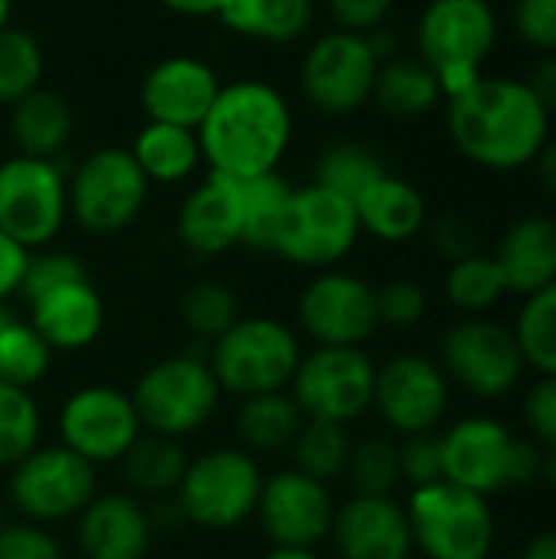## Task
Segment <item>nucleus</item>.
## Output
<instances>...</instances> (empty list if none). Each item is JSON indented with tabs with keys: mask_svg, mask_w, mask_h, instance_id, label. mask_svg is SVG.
<instances>
[{
	"mask_svg": "<svg viewBox=\"0 0 556 559\" xmlns=\"http://www.w3.org/2000/svg\"><path fill=\"white\" fill-rule=\"evenodd\" d=\"M452 144L485 170H521L534 164L551 138V115L528 82L508 75H482L469 92L446 102Z\"/></svg>",
	"mask_w": 556,
	"mask_h": 559,
	"instance_id": "f257e3e1",
	"label": "nucleus"
},
{
	"mask_svg": "<svg viewBox=\"0 0 556 559\" xmlns=\"http://www.w3.org/2000/svg\"><path fill=\"white\" fill-rule=\"evenodd\" d=\"M197 138L210 174L249 180L279 167L292 141V111L282 92L246 79L220 88Z\"/></svg>",
	"mask_w": 556,
	"mask_h": 559,
	"instance_id": "f03ea898",
	"label": "nucleus"
},
{
	"mask_svg": "<svg viewBox=\"0 0 556 559\" xmlns=\"http://www.w3.org/2000/svg\"><path fill=\"white\" fill-rule=\"evenodd\" d=\"M498 43V16L488 0H429L416 46L419 59L436 72L442 102L469 92L485 75V59Z\"/></svg>",
	"mask_w": 556,
	"mask_h": 559,
	"instance_id": "7ed1b4c3",
	"label": "nucleus"
},
{
	"mask_svg": "<svg viewBox=\"0 0 556 559\" xmlns=\"http://www.w3.org/2000/svg\"><path fill=\"white\" fill-rule=\"evenodd\" d=\"M298 360V337L275 318H239L223 337L213 341L206 357L220 390L239 400L288 390Z\"/></svg>",
	"mask_w": 556,
	"mask_h": 559,
	"instance_id": "20e7f679",
	"label": "nucleus"
},
{
	"mask_svg": "<svg viewBox=\"0 0 556 559\" xmlns=\"http://www.w3.org/2000/svg\"><path fill=\"white\" fill-rule=\"evenodd\" d=\"M220 383L197 354L167 357L141 373L134 383L131 403L138 409L141 429L164 439H184L210 423L220 403Z\"/></svg>",
	"mask_w": 556,
	"mask_h": 559,
	"instance_id": "39448f33",
	"label": "nucleus"
},
{
	"mask_svg": "<svg viewBox=\"0 0 556 559\" xmlns=\"http://www.w3.org/2000/svg\"><path fill=\"white\" fill-rule=\"evenodd\" d=\"M262 485V468L246 449H213L187 462L174 495L190 524L203 531H229L256 514Z\"/></svg>",
	"mask_w": 556,
	"mask_h": 559,
	"instance_id": "423d86ee",
	"label": "nucleus"
},
{
	"mask_svg": "<svg viewBox=\"0 0 556 559\" xmlns=\"http://www.w3.org/2000/svg\"><path fill=\"white\" fill-rule=\"evenodd\" d=\"M413 547L429 559H488L495 550V514L482 495L436 481L410 495Z\"/></svg>",
	"mask_w": 556,
	"mask_h": 559,
	"instance_id": "0eeeda50",
	"label": "nucleus"
},
{
	"mask_svg": "<svg viewBox=\"0 0 556 559\" xmlns=\"http://www.w3.org/2000/svg\"><path fill=\"white\" fill-rule=\"evenodd\" d=\"M377 367L360 347H318L301 354L288 383L305 419L347 426L374 406Z\"/></svg>",
	"mask_w": 556,
	"mask_h": 559,
	"instance_id": "6e6552de",
	"label": "nucleus"
},
{
	"mask_svg": "<svg viewBox=\"0 0 556 559\" xmlns=\"http://www.w3.org/2000/svg\"><path fill=\"white\" fill-rule=\"evenodd\" d=\"M357 236L360 223L354 203L311 183L292 190L272 239V252L295 265L328 269L357 246Z\"/></svg>",
	"mask_w": 556,
	"mask_h": 559,
	"instance_id": "1a4fd4ad",
	"label": "nucleus"
},
{
	"mask_svg": "<svg viewBox=\"0 0 556 559\" xmlns=\"http://www.w3.org/2000/svg\"><path fill=\"white\" fill-rule=\"evenodd\" d=\"M147 200V177L125 147L92 151L69 180V213L95 236L131 226Z\"/></svg>",
	"mask_w": 556,
	"mask_h": 559,
	"instance_id": "9d476101",
	"label": "nucleus"
},
{
	"mask_svg": "<svg viewBox=\"0 0 556 559\" xmlns=\"http://www.w3.org/2000/svg\"><path fill=\"white\" fill-rule=\"evenodd\" d=\"M69 216V180L46 157L16 154L0 164V229L23 249L56 239Z\"/></svg>",
	"mask_w": 556,
	"mask_h": 559,
	"instance_id": "9b49d317",
	"label": "nucleus"
},
{
	"mask_svg": "<svg viewBox=\"0 0 556 559\" xmlns=\"http://www.w3.org/2000/svg\"><path fill=\"white\" fill-rule=\"evenodd\" d=\"M92 498L95 465L66 445H36L10 468V501L29 524L79 518Z\"/></svg>",
	"mask_w": 556,
	"mask_h": 559,
	"instance_id": "f8f14e48",
	"label": "nucleus"
},
{
	"mask_svg": "<svg viewBox=\"0 0 556 559\" xmlns=\"http://www.w3.org/2000/svg\"><path fill=\"white\" fill-rule=\"evenodd\" d=\"M439 367L449 383H459L472 396L498 400L518 386L528 364L521 357L514 331L488 318H469L449 328V334L442 337Z\"/></svg>",
	"mask_w": 556,
	"mask_h": 559,
	"instance_id": "ddd939ff",
	"label": "nucleus"
},
{
	"mask_svg": "<svg viewBox=\"0 0 556 559\" xmlns=\"http://www.w3.org/2000/svg\"><path fill=\"white\" fill-rule=\"evenodd\" d=\"M380 59L374 56L367 36L331 29L324 33L301 62L305 98L328 115H351L374 98Z\"/></svg>",
	"mask_w": 556,
	"mask_h": 559,
	"instance_id": "4468645a",
	"label": "nucleus"
},
{
	"mask_svg": "<svg viewBox=\"0 0 556 559\" xmlns=\"http://www.w3.org/2000/svg\"><path fill=\"white\" fill-rule=\"evenodd\" d=\"M141 419L131 403V393L115 386H82L75 390L59 413L62 445L82 455L88 465L121 462L125 452L141 439Z\"/></svg>",
	"mask_w": 556,
	"mask_h": 559,
	"instance_id": "2eb2a0df",
	"label": "nucleus"
},
{
	"mask_svg": "<svg viewBox=\"0 0 556 559\" xmlns=\"http://www.w3.org/2000/svg\"><path fill=\"white\" fill-rule=\"evenodd\" d=\"M374 409L400 436L436 432L449 409V377L423 354H400L377 367Z\"/></svg>",
	"mask_w": 556,
	"mask_h": 559,
	"instance_id": "dca6fc26",
	"label": "nucleus"
},
{
	"mask_svg": "<svg viewBox=\"0 0 556 559\" xmlns=\"http://www.w3.org/2000/svg\"><path fill=\"white\" fill-rule=\"evenodd\" d=\"M298 321L318 347H360L380 328L377 288L347 272H324L305 285Z\"/></svg>",
	"mask_w": 556,
	"mask_h": 559,
	"instance_id": "f3484780",
	"label": "nucleus"
},
{
	"mask_svg": "<svg viewBox=\"0 0 556 559\" xmlns=\"http://www.w3.org/2000/svg\"><path fill=\"white\" fill-rule=\"evenodd\" d=\"M514 442L518 436L492 416L459 419L442 432V478L482 498L508 491Z\"/></svg>",
	"mask_w": 556,
	"mask_h": 559,
	"instance_id": "a211bd4d",
	"label": "nucleus"
},
{
	"mask_svg": "<svg viewBox=\"0 0 556 559\" xmlns=\"http://www.w3.org/2000/svg\"><path fill=\"white\" fill-rule=\"evenodd\" d=\"M334 511L338 508L331 501L328 485L292 468L265 478L256 518L272 547L315 550L324 537H331Z\"/></svg>",
	"mask_w": 556,
	"mask_h": 559,
	"instance_id": "6ab92c4d",
	"label": "nucleus"
},
{
	"mask_svg": "<svg viewBox=\"0 0 556 559\" xmlns=\"http://www.w3.org/2000/svg\"><path fill=\"white\" fill-rule=\"evenodd\" d=\"M331 540L341 559H410L413 554L406 508L374 495H354L334 511Z\"/></svg>",
	"mask_w": 556,
	"mask_h": 559,
	"instance_id": "aec40b11",
	"label": "nucleus"
},
{
	"mask_svg": "<svg viewBox=\"0 0 556 559\" xmlns=\"http://www.w3.org/2000/svg\"><path fill=\"white\" fill-rule=\"evenodd\" d=\"M216 72L190 56L161 59L141 85V102L151 121L177 124V128H200L206 111L220 95Z\"/></svg>",
	"mask_w": 556,
	"mask_h": 559,
	"instance_id": "412c9836",
	"label": "nucleus"
},
{
	"mask_svg": "<svg viewBox=\"0 0 556 559\" xmlns=\"http://www.w3.org/2000/svg\"><path fill=\"white\" fill-rule=\"evenodd\" d=\"M79 550L85 559H144L151 550V514L131 495H102L79 514Z\"/></svg>",
	"mask_w": 556,
	"mask_h": 559,
	"instance_id": "4be33fe9",
	"label": "nucleus"
},
{
	"mask_svg": "<svg viewBox=\"0 0 556 559\" xmlns=\"http://www.w3.org/2000/svg\"><path fill=\"white\" fill-rule=\"evenodd\" d=\"M177 236L197 255H220L242 242L239 183L223 174H210L193 187L177 213Z\"/></svg>",
	"mask_w": 556,
	"mask_h": 559,
	"instance_id": "5701e85b",
	"label": "nucleus"
},
{
	"mask_svg": "<svg viewBox=\"0 0 556 559\" xmlns=\"http://www.w3.org/2000/svg\"><path fill=\"white\" fill-rule=\"evenodd\" d=\"M26 308H29L33 331L52 347V354L82 350L95 344V337L105 328V305L88 278L52 288L36 301H29Z\"/></svg>",
	"mask_w": 556,
	"mask_h": 559,
	"instance_id": "b1692460",
	"label": "nucleus"
},
{
	"mask_svg": "<svg viewBox=\"0 0 556 559\" xmlns=\"http://www.w3.org/2000/svg\"><path fill=\"white\" fill-rule=\"evenodd\" d=\"M495 262L508 292L528 298L547 288L556 282V219L541 213L514 219L495 249Z\"/></svg>",
	"mask_w": 556,
	"mask_h": 559,
	"instance_id": "393cba45",
	"label": "nucleus"
},
{
	"mask_svg": "<svg viewBox=\"0 0 556 559\" xmlns=\"http://www.w3.org/2000/svg\"><path fill=\"white\" fill-rule=\"evenodd\" d=\"M360 233H370L383 242H406L426 226V200L423 193L400 177L383 174L374 187H367L357 203Z\"/></svg>",
	"mask_w": 556,
	"mask_h": 559,
	"instance_id": "a878e982",
	"label": "nucleus"
},
{
	"mask_svg": "<svg viewBox=\"0 0 556 559\" xmlns=\"http://www.w3.org/2000/svg\"><path fill=\"white\" fill-rule=\"evenodd\" d=\"M10 108H13L10 131H13L20 154L52 160V154H59L66 147L69 134H72V115H69V105L56 92L33 88Z\"/></svg>",
	"mask_w": 556,
	"mask_h": 559,
	"instance_id": "bb28decb",
	"label": "nucleus"
},
{
	"mask_svg": "<svg viewBox=\"0 0 556 559\" xmlns=\"http://www.w3.org/2000/svg\"><path fill=\"white\" fill-rule=\"evenodd\" d=\"M131 157L138 160L141 174L157 183H177L197 170L203 160L200 154V138L193 128H177L164 121H147L141 134L134 138Z\"/></svg>",
	"mask_w": 556,
	"mask_h": 559,
	"instance_id": "cd10ccee",
	"label": "nucleus"
},
{
	"mask_svg": "<svg viewBox=\"0 0 556 559\" xmlns=\"http://www.w3.org/2000/svg\"><path fill=\"white\" fill-rule=\"evenodd\" d=\"M305 416L288 390L246 396L236 413V432L249 452H285L301 432Z\"/></svg>",
	"mask_w": 556,
	"mask_h": 559,
	"instance_id": "c85d7f7f",
	"label": "nucleus"
},
{
	"mask_svg": "<svg viewBox=\"0 0 556 559\" xmlns=\"http://www.w3.org/2000/svg\"><path fill=\"white\" fill-rule=\"evenodd\" d=\"M220 16L239 36L262 43H292L311 26L315 0H229Z\"/></svg>",
	"mask_w": 556,
	"mask_h": 559,
	"instance_id": "c756f323",
	"label": "nucleus"
},
{
	"mask_svg": "<svg viewBox=\"0 0 556 559\" xmlns=\"http://www.w3.org/2000/svg\"><path fill=\"white\" fill-rule=\"evenodd\" d=\"M374 102L397 118H416L442 102L436 72L423 59H387L377 69Z\"/></svg>",
	"mask_w": 556,
	"mask_h": 559,
	"instance_id": "7c9ffc66",
	"label": "nucleus"
},
{
	"mask_svg": "<svg viewBox=\"0 0 556 559\" xmlns=\"http://www.w3.org/2000/svg\"><path fill=\"white\" fill-rule=\"evenodd\" d=\"M121 472L125 481L141 495H174L187 472V455L177 439L141 432V439L125 452Z\"/></svg>",
	"mask_w": 556,
	"mask_h": 559,
	"instance_id": "2f4dec72",
	"label": "nucleus"
},
{
	"mask_svg": "<svg viewBox=\"0 0 556 559\" xmlns=\"http://www.w3.org/2000/svg\"><path fill=\"white\" fill-rule=\"evenodd\" d=\"M236 183H239V203H242V242L249 249L272 252V239L285 213V203L292 197V183L279 170L236 180Z\"/></svg>",
	"mask_w": 556,
	"mask_h": 559,
	"instance_id": "473e14b6",
	"label": "nucleus"
},
{
	"mask_svg": "<svg viewBox=\"0 0 556 559\" xmlns=\"http://www.w3.org/2000/svg\"><path fill=\"white\" fill-rule=\"evenodd\" d=\"M387 174L383 160L364 144H331L315 164V183L357 203V197Z\"/></svg>",
	"mask_w": 556,
	"mask_h": 559,
	"instance_id": "72a5a7b5",
	"label": "nucleus"
},
{
	"mask_svg": "<svg viewBox=\"0 0 556 559\" xmlns=\"http://www.w3.org/2000/svg\"><path fill=\"white\" fill-rule=\"evenodd\" d=\"M351 439L347 429L338 423H318V419H305L301 432L292 442V455H295V472L328 485L334 478H341L347 472V459H351Z\"/></svg>",
	"mask_w": 556,
	"mask_h": 559,
	"instance_id": "f704fd0d",
	"label": "nucleus"
},
{
	"mask_svg": "<svg viewBox=\"0 0 556 559\" xmlns=\"http://www.w3.org/2000/svg\"><path fill=\"white\" fill-rule=\"evenodd\" d=\"M514 341L528 367L541 377H556V282L524 298Z\"/></svg>",
	"mask_w": 556,
	"mask_h": 559,
	"instance_id": "c9c22d12",
	"label": "nucleus"
},
{
	"mask_svg": "<svg viewBox=\"0 0 556 559\" xmlns=\"http://www.w3.org/2000/svg\"><path fill=\"white\" fill-rule=\"evenodd\" d=\"M446 295L459 311H469L472 318H482L485 311H492L505 295V275L495 262V255H469L459 262H449V275H446Z\"/></svg>",
	"mask_w": 556,
	"mask_h": 559,
	"instance_id": "e433bc0d",
	"label": "nucleus"
},
{
	"mask_svg": "<svg viewBox=\"0 0 556 559\" xmlns=\"http://www.w3.org/2000/svg\"><path fill=\"white\" fill-rule=\"evenodd\" d=\"M52 364V347L33 331L29 321L10 318L0 328V380L20 390H33Z\"/></svg>",
	"mask_w": 556,
	"mask_h": 559,
	"instance_id": "4c0bfd02",
	"label": "nucleus"
},
{
	"mask_svg": "<svg viewBox=\"0 0 556 559\" xmlns=\"http://www.w3.org/2000/svg\"><path fill=\"white\" fill-rule=\"evenodd\" d=\"M39 406L29 390L0 380V468H13L39 445Z\"/></svg>",
	"mask_w": 556,
	"mask_h": 559,
	"instance_id": "58836bf2",
	"label": "nucleus"
},
{
	"mask_svg": "<svg viewBox=\"0 0 556 559\" xmlns=\"http://www.w3.org/2000/svg\"><path fill=\"white\" fill-rule=\"evenodd\" d=\"M43 49L26 29H0V105H16L23 95L39 88Z\"/></svg>",
	"mask_w": 556,
	"mask_h": 559,
	"instance_id": "ea45409f",
	"label": "nucleus"
},
{
	"mask_svg": "<svg viewBox=\"0 0 556 559\" xmlns=\"http://www.w3.org/2000/svg\"><path fill=\"white\" fill-rule=\"evenodd\" d=\"M180 314H184V324L197 337L213 344L239 321V301L229 285L206 278V282H197L187 288V295L180 301Z\"/></svg>",
	"mask_w": 556,
	"mask_h": 559,
	"instance_id": "a19ab883",
	"label": "nucleus"
},
{
	"mask_svg": "<svg viewBox=\"0 0 556 559\" xmlns=\"http://www.w3.org/2000/svg\"><path fill=\"white\" fill-rule=\"evenodd\" d=\"M354 485V495H374V498H390L393 488L400 485V445H393L383 436L364 439L351 445L347 472Z\"/></svg>",
	"mask_w": 556,
	"mask_h": 559,
	"instance_id": "79ce46f5",
	"label": "nucleus"
},
{
	"mask_svg": "<svg viewBox=\"0 0 556 559\" xmlns=\"http://www.w3.org/2000/svg\"><path fill=\"white\" fill-rule=\"evenodd\" d=\"M79 278H88L85 265L69 255V252H29L26 259V272H23V282H20V298L29 305L36 301L39 295L52 292V288H62L69 282H79Z\"/></svg>",
	"mask_w": 556,
	"mask_h": 559,
	"instance_id": "37998d69",
	"label": "nucleus"
},
{
	"mask_svg": "<svg viewBox=\"0 0 556 559\" xmlns=\"http://www.w3.org/2000/svg\"><path fill=\"white\" fill-rule=\"evenodd\" d=\"M426 318V292L413 278H393L377 288V321L387 328H416Z\"/></svg>",
	"mask_w": 556,
	"mask_h": 559,
	"instance_id": "c03bdc74",
	"label": "nucleus"
},
{
	"mask_svg": "<svg viewBox=\"0 0 556 559\" xmlns=\"http://www.w3.org/2000/svg\"><path fill=\"white\" fill-rule=\"evenodd\" d=\"M400 481H410L413 491L446 481L442 478V436L436 432L406 436V442L400 445Z\"/></svg>",
	"mask_w": 556,
	"mask_h": 559,
	"instance_id": "a18cd8bd",
	"label": "nucleus"
},
{
	"mask_svg": "<svg viewBox=\"0 0 556 559\" xmlns=\"http://www.w3.org/2000/svg\"><path fill=\"white\" fill-rule=\"evenodd\" d=\"M514 33L541 56L556 52V0H514Z\"/></svg>",
	"mask_w": 556,
	"mask_h": 559,
	"instance_id": "49530a36",
	"label": "nucleus"
},
{
	"mask_svg": "<svg viewBox=\"0 0 556 559\" xmlns=\"http://www.w3.org/2000/svg\"><path fill=\"white\" fill-rule=\"evenodd\" d=\"M524 423L544 452H556V377H541L531 386L524 400Z\"/></svg>",
	"mask_w": 556,
	"mask_h": 559,
	"instance_id": "de8ad7c7",
	"label": "nucleus"
},
{
	"mask_svg": "<svg viewBox=\"0 0 556 559\" xmlns=\"http://www.w3.org/2000/svg\"><path fill=\"white\" fill-rule=\"evenodd\" d=\"M0 559H62V550L52 534L23 521L0 527Z\"/></svg>",
	"mask_w": 556,
	"mask_h": 559,
	"instance_id": "09e8293b",
	"label": "nucleus"
},
{
	"mask_svg": "<svg viewBox=\"0 0 556 559\" xmlns=\"http://www.w3.org/2000/svg\"><path fill=\"white\" fill-rule=\"evenodd\" d=\"M328 10H331L338 29L367 36L370 29L387 23L393 0H328Z\"/></svg>",
	"mask_w": 556,
	"mask_h": 559,
	"instance_id": "8fccbe9b",
	"label": "nucleus"
},
{
	"mask_svg": "<svg viewBox=\"0 0 556 559\" xmlns=\"http://www.w3.org/2000/svg\"><path fill=\"white\" fill-rule=\"evenodd\" d=\"M433 246L449 262H459V259H469V255L478 252V236H475V229L462 216H442L433 226Z\"/></svg>",
	"mask_w": 556,
	"mask_h": 559,
	"instance_id": "3c124183",
	"label": "nucleus"
},
{
	"mask_svg": "<svg viewBox=\"0 0 556 559\" xmlns=\"http://www.w3.org/2000/svg\"><path fill=\"white\" fill-rule=\"evenodd\" d=\"M26 259H29V249H23L13 236H7L0 229V305H3V298L20 292Z\"/></svg>",
	"mask_w": 556,
	"mask_h": 559,
	"instance_id": "603ef678",
	"label": "nucleus"
},
{
	"mask_svg": "<svg viewBox=\"0 0 556 559\" xmlns=\"http://www.w3.org/2000/svg\"><path fill=\"white\" fill-rule=\"evenodd\" d=\"M541 459L544 449L534 439H518L511 455V488H528L541 478Z\"/></svg>",
	"mask_w": 556,
	"mask_h": 559,
	"instance_id": "864d4df0",
	"label": "nucleus"
},
{
	"mask_svg": "<svg viewBox=\"0 0 556 559\" xmlns=\"http://www.w3.org/2000/svg\"><path fill=\"white\" fill-rule=\"evenodd\" d=\"M528 88L534 92V98L547 108V115H556V52L541 56V62L531 69V75L524 79Z\"/></svg>",
	"mask_w": 556,
	"mask_h": 559,
	"instance_id": "5fc2aeb1",
	"label": "nucleus"
},
{
	"mask_svg": "<svg viewBox=\"0 0 556 559\" xmlns=\"http://www.w3.org/2000/svg\"><path fill=\"white\" fill-rule=\"evenodd\" d=\"M534 170H537V183L556 200V134L544 141V147L534 157Z\"/></svg>",
	"mask_w": 556,
	"mask_h": 559,
	"instance_id": "6e6d98bb",
	"label": "nucleus"
},
{
	"mask_svg": "<svg viewBox=\"0 0 556 559\" xmlns=\"http://www.w3.org/2000/svg\"><path fill=\"white\" fill-rule=\"evenodd\" d=\"M167 10L174 13H184V16H220V10L229 3V0H161Z\"/></svg>",
	"mask_w": 556,
	"mask_h": 559,
	"instance_id": "4d7b16f0",
	"label": "nucleus"
},
{
	"mask_svg": "<svg viewBox=\"0 0 556 559\" xmlns=\"http://www.w3.org/2000/svg\"><path fill=\"white\" fill-rule=\"evenodd\" d=\"M521 559H556V531H544L528 540Z\"/></svg>",
	"mask_w": 556,
	"mask_h": 559,
	"instance_id": "13d9d810",
	"label": "nucleus"
},
{
	"mask_svg": "<svg viewBox=\"0 0 556 559\" xmlns=\"http://www.w3.org/2000/svg\"><path fill=\"white\" fill-rule=\"evenodd\" d=\"M262 559H318V554L305 547H272V554Z\"/></svg>",
	"mask_w": 556,
	"mask_h": 559,
	"instance_id": "bf43d9fd",
	"label": "nucleus"
},
{
	"mask_svg": "<svg viewBox=\"0 0 556 559\" xmlns=\"http://www.w3.org/2000/svg\"><path fill=\"white\" fill-rule=\"evenodd\" d=\"M541 478L556 488V452H544V459H541Z\"/></svg>",
	"mask_w": 556,
	"mask_h": 559,
	"instance_id": "052dcab7",
	"label": "nucleus"
},
{
	"mask_svg": "<svg viewBox=\"0 0 556 559\" xmlns=\"http://www.w3.org/2000/svg\"><path fill=\"white\" fill-rule=\"evenodd\" d=\"M7 20H10V0H0V29L7 26Z\"/></svg>",
	"mask_w": 556,
	"mask_h": 559,
	"instance_id": "680f3d73",
	"label": "nucleus"
},
{
	"mask_svg": "<svg viewBox=\"0 0 556 559\" xmlns=\"http://www.w3.org/2000/svg\"><path fill=\"white\" fill-rule=\"evenodd\" d=\"M10 318H13V314H10V311H7V308H3V305H0V328H3V324H7V321H10Z\"/></svg>",
	"mask_w": 556,
	"mask_h": 559,
	"instance_id": "e2e57ef3",
	"label": "nucleus"
}]
</instances>
